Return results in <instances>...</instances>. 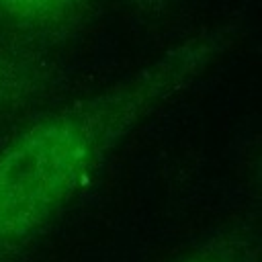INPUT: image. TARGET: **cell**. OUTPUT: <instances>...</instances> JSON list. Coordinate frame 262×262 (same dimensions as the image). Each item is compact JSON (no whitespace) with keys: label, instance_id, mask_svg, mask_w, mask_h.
Wrapping results in <instances>:
<instances>
[{"label":"cell","instance_id":"6da1fadb","mask_svg":"<svg viewBox=\"0 0 262 262\" xmlns=\"http://www.w3.org/2000/svg\"><path fill=\"white\" fill-rule=\"evenodd\" d=\"M233 16L199 29L143 68L70 100L0 143V262H20L113 154L194 86L242 37Z\"/></svg>","mask_w":262,"mask_h":262},{"label":"cell","instance_id":"277c9868","mask_svg":"<svg viewBox=\"0 0 262 262\" xmlns=\"http://www.w3.org/2000/svg\"><path fill=\"white\" fill-rule=\"evenodd\" d=\"M174 262H252L250 242L244 235H221L180 256Z\"/></svg>","mask_w":262,"mask_h":262},{"label":"cell","instance_id":"5b68a950","mask_svg":"<svg viewBox=\"0 0 262 262\" xmlns=\"http://www.w3.org/2000/svg\"><path fill=\"white\" fill-rule=\"evenodd\" d=\"M141 12H147V14H160L164 10H168V6L174 2V0H131Z\"/></svg>","mask_w":262,"mask_h":262},{"label":"cell","instance_id":"3957f363","mask_svg":"<svg viewBox=\"0 0 262 262\" xmlns=\"http://www.w3.org/2000/svg\"><path fill=\"white\" fill-rule=\"evenodd\" d=\"M49 84V72L0 53V115L29 104L45 94Z\"/></svg>","mask_w":262,"mask_h":262},{"label":"cell","instance_id":"7a4b0ae2","mask_svg":"<svg viewBox=\"0 0 262 262\" xmlns=\"http://www.w3.org/2000/svg\"><path fill=\"white\" fill-rule=\"evenodd\" d=\"M92 0H0V18L35 33H57L78 25Z\"/></svg>","mask_w":262,"mask_h":262}]
</instances>
